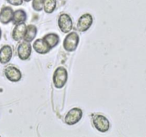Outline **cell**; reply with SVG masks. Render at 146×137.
<instances>
[{"mask_svg":"<svg viewBox=\"0 0 146 137\" xmlns=\"http://www.w3.org/2000/svg\"><path fill=\"white\" fill-rule=\"evenodd\" d=\"M92 121L95 128L102 133L107 132L110 128V122L108 118L102 114H94L92 116Z\"/></svg>","mask_w":146,"mask_h":137,"instance_id":"3","label":"cell"},{"mask_svg":"<svg viewBox=\"0 0 146 137\" xmlns=\"http://www.w3.org/2000/svg\"><path fill=\"white\" fill-rule=\"evenodd\" d=\"M27 19V15L24 9H18L14 11L12 21L14 24L25 22Z\"/></svg>","mask_w":146,"mask_h":137,"instance_id":"15","label":"cell"},{"mask_svg":"<svg viewBox=\"0 0 146 137\" xmlns=\"http://www.w3.org/2000/svg\"><path fill=\"white\" fill-rule=\"evenodd\" d=\"M44 0H33L32 8L36 11H41L44 9Z\"/></svg>","mask_w":146,"mask_h":137,"instance_id":"17","label":"cell"},{"mask_svg":"<svg viewBox=\"0 0 146 137\" xmlns=\"http://www.w3.org/2000/svg\"><path fill=\"white\" fill-rule=\"evenodd\" d=\"M79 44V36L75 31L69 33L65 37L63 42V47L66 51L72 52L78 47Z\"/></svg>","mask_w":146,"mask_h":137,"instance_id":"2","label":"cell"},{"mask_svg":"<svg viewBox=\"0 0 146 137\" xmlns=\"http://www.w3.org/2000/svg\"><path fill=\"white\" fill-rule=\"evenodd\" d=\"M58 24L61 31L66 34L70 32L73 28V21L70 16L67 14H62L59 16Z\"/></svg>","mask_w":146,"mask_h":137,"instance_id":"5","label":"cell"},{"mask_svg":"<svg viewBox=\"0 0 146 137\" xmlns=\"http://www.w3.org/2000/svg\"><path fill=\"white\" fill-rule=\"evenodd\" d=\"M24 0H7V2L13 6H20L23 4Z\"/></svg>","mask_w":146,"mask_h":137,"instance_id":"18","label":"cell"},{"mask_svg":"<svg viewBox=\"0 0 146 137\" xmlns=\"http://www.w3.org/2000/svg\"><path fill=\"white\" fill-rule=\"evenodd\" d=\"M56 7V0H44V10L47 14H51Z\"/></svg>","mask_w":146,"mask_h":137,"instance_id":"16","label":"cell"},{"mask_svg":"<svg viewBox=\"0 0 146 137\" xmlns=\"http://www.w3.org/2000/svg\"><path fill=\"white\" fill-rule=\"evenodd\" d=\"M14 11L10 7H3L0 11V22L3 24H7L13 19Z\"/></svg>","mask_w":146,"mask_h":137,"instance_id":"9","label":"cell"},{"mask_svg":"<svg viewBox=\"0 0 146 137\" xmlns=\"http://www.w3.org/2000/svg\"><path fill=\"white\" fill-rule=\"evenodd\" d=\"M13 55L12 49L9 45H4L0 49V63L6 64L10 61Z\"/></svg>","mask_w":146,"mask_h":137,"instance_id":"11","label":"cell"},{"mask_svg":"<svg viewBox=\"0 0 146 137\" xmlns=\"http://www.w3.org/2000/svg\"><path fill=\"white\" fill-rule=\"evenodd\" d=\"M33 48L36 52L41 54H47L51 49L43 39H38L35 40L33 44Z\"/></svg>","mask_w":146,"mask_h":137,"instance_id":"12","label":"cell"},{"mask_svg":"<svg viewBox=\"0 0 146 137\" xmlns=\"http://www.w3.org/2000/svg\"><path fill=\"white\" fill-rule=\"evenodd\" d=\"M31 49H32V47L30 42H27L25 41L21 42L17 48V54H18L19 58L24 61L28 59L31 56Z\"/></svg>","mask_w":146,"mask_h":137,"instance_id":"8","label":"cell"},{"mask_svg":"<svg viewBox=\"0 0 146 137\" xmlns=\"http://www.w3.org/2000/svg\"><path fill=\"white\" fill-rule=\"evenodd\" d=\"M4 73L7 79L12 82H18L21 79V77H22L21 71L18 68L13 66H9L6 67Z\"/></svg>","mask_w":146,"mask_h":137,"instance_id":"6","label":"cell"},{"mask_svg":"<svg viewBox=\"0 0 146 137\" xmlns=\"http://www.w3.org/2000/svg\"><path fill=\"white\" fill-rule=\"evenodd\" d=\"M37 34V28L35 25L29 24L27 27L25 34H24V39L27 42H31L35 39Z\"/></svg>","mask_w":146,"mask_h":137,"instance_id":"14","label":"cell"},{"mask_svg":"<svg viewBox=\"0 0 146 137\" xmlns=\"http://www.w3.org/2000/svg\"><path fill=\"white\" fill-rule=\"evenodd\" d=\"M24 1H26V2H29V1H30L31 0H24Z\"/></svg>","mask_w":146,"mask_h":137,"instance_id":"20","label":"cell"},{"mask_svg":"<svg viewBox=\"0 0 146 137\" xmlns=\"http://www.w3.org/2000/svg\"><path fill=\"white\" fill-rule=\"evenodd\" d=\"M83 116V111L79 108H73L67 113L65 116L66 124L69 126L75 125L81 121Z\"/></svg>","mask_w":146,"mask_h":137,"instance_id":"4","label":"cell"},{"mask_svg":"<svg viewBox=\"0 0 146 137\" xmlns=\"http://www.w3.org/2000/svg\"><path fill=\"white\" fill-rule=\"evenodd\" d=\"M43 39L51 49L56 47L58 43H59L60 40L59 37L56 34H54V33L47 34L46 35L43 37Z\"/></svg>","mask_w":146,"mask_h":137,"instance_id":"13","label":"cell"},{"mask_svg":"<svg viewBox=\"0 0 146 137\" xmlns=\"http://www.w3.org/2000/svg\"><path fill=\"white\" fill-rule=\"evenodd\" d=\"M68 80V72L64 67H59L55 70L53 81L56 88H61L65 86Z\"/></svg>","mask_w":146,"mask_h":137,"instance_id":"1","label":"cell"},{"mask_svg":"<svg viewBox=\"0 0 146 137\" xmlns=\"http://www.w3.org/2000/svg\"><path fill=\"white\" fill-rule=\"evenodd\" d=\"M93 24V17L90 14H83L78 20L77 29L81 32L86 31L90 29Z\"/></svg>","mask_w":146,"mask_h":137,"instance_id":"7","label":"cell"},{"mask_svg":"<svg viewBox=\"0 0 146 137\" xmlns=\"http://www.w3.org/2000/svg\"><path fill=\"white\" fill-rule=\"evenodd\" d=\"M1 29H0V39H1Z\"/></svg>","mask_w":146,"mask_h":137,"instance_id":"19","label":"cell"},{"mask_svg":"<svg viewBox=\"0 0 146 137\" xmlns=\"http://www.w3.org/2000/svg\"><path fill=\"white\" fill-rule=\"evenodd\" d=\"M27 30V25L24 22L16 24L12 31V38L14 41H21L24 39Z\"/></svg>","mask_w":146,"mask_h":137,"instance_id":"10","label":"cell"}]
</instances>
